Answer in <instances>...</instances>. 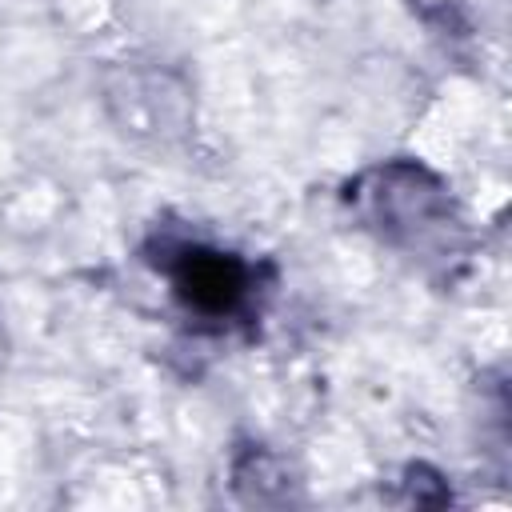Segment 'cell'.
I'll use <instances>...</instances> for the list:
<instances>
[{
	"instance_id": "obj_1",
	"label": "cell",
	"mask_w": 512,
	"mask_h": 512,
	"mask_svg": "<svg viewBox=\"0 0 512 512\" xmlns=\"http://www.w3.org/2000/svg\"><path fill=\"white\" fill-rule=\"evenodd\" d=\"M176 288L200 312H232L248 292V272L220 252H184Z\"/></svg>"
}]
</instances>
